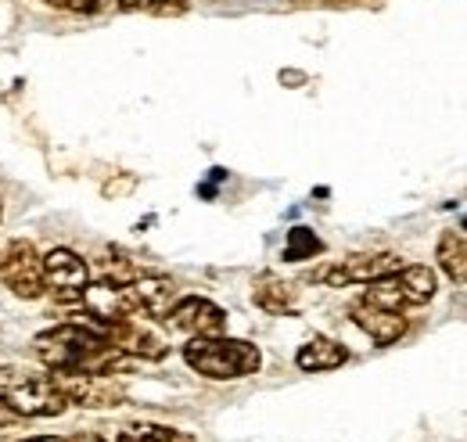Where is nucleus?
<instances>
[{"instance_id": "obj_3", "label": "nucleus", "mask_w": 467, "mask_h": 442, "mask_svg": "<svg viewBox=\"0 0 467 442\" xmlns=\"http://www.w3.org/2000/svg\"><path fill=\"white\" fill-rule=\"evenodd\" d=\"M403 270V259L392 256V252H359V256H349L342 263H327V267H317L309 280L313 284H327V288H346V284H370L378 277H389Z\"/></svg>"}, {"instance_id": "obj_7", "label": "nucleus", "mask_w": 467, "mask_h": 442, "mask_svg": "<svg viewBox=\"0 0 467 442\" xmlns=\"http://www.w3.org/2000/svg\"><path fill=\"white\" fill-rule=\"evenodd\" d=\"M166 321H170V328L191 334V338H213V334H223V328H227V313L216 302L198 299V295L173 302Z\"/></svg>"}, {"instance_id": "obj_1", "label": "nucleus", "mask_w": 467, "mask_h": 442, "mask_svg": "<svg viewBox=\"0 0 467 442\" xmlns=\"http://www.w3.org/2000/svg\"><path fill=\"white\" fill-rule=\"evenodd\" d=\"M183 360H187V367H194L198 374H205L213 382H234V378L255 374L263 363V353L252 342L213 334V338H191L183 345Z\"/></svg>"}, {"instance_id": "obj_13", "label": "nucleus", "mask_w": 467, "mask_h": 442, "mask_svg": "<svg viewBox=\"0 0 467 442\" xmlns=\"http://www.w3.org/2000/svg\"><path fill=\"white\" fill-rule=\"evenodd\" d=\"M255 306H263L266 313H288L292 310V288L285 280H274V277H263L252 291Z\"/></svg>"}, {"instance_id": "obj_9", "label": "nucleus", "mask_w": 467, "mask_h": 442, "mask_svg": "<svg viewBox=\"0 0 467 442\" xmlns=\"http://www.w3.org/2000/svg\"><path fill=\"white\" fill-rule=\"evenodd\" d=\"M130 299H133V310H137V313L166 317V313L173 310L176 284L170 277H137V280L130 284Z\"/></svg>"}, {"instance_id": "obj_20", "label": "nucleus", "mask_w": 467, "mask_h": 442, "mask_svg": "<svg viewBox=\"0 0 467 442\" xmlns=\"http://www.w3.org/2000/svg\"><path fill=\"white\" fill-rule=\"evenodd\" d=\"M26 442H65V439H55V436H47V439H26Z\"/></svg>"}, {"instance_id": "obj_18", "label": "nucleus", "mask_w": 467, "mask_h": 442, "mask_svg": "<svg viewBox=\"0 0 467 442\" xmlns=\"http://www.w3.org/2000/svg\"><path fill=\"white\" fill-rule=\"evenodd\" d=\"M15 421H18V414L0 399V428H4V425H15Z\"/></svg>"}, {"instance_id": "obj_2", "label": "nucleus", "mask_w": 467, "mask_h": 442, "mask_svg": "<svg viewBox=\"0 0 467 442\" xmlns=\"http://www.w3.org/2000/svg\"><path fill=\"white\" fill-rule=\"evenodd\" d=\"M0 399L18 417H58L68 406L51 374H29L22 367H0Z\"/></svg>"}, {"instance_id": "obj_14", "label": "nucleus", "mask_w": 467, "mask_h": 442, "mask_svg": "<svg viewBox=\"0 0 467 442\" xmlns=\"http://www.w3.org/2000/svg\"><path fill=\"white\" fill-rule=\"evenodd\" d=\"M363 302H370V306H378V310H392V313H400V310L407 306V302H403V291H400V284H396V274L370 280Z\"/></svg>"}, {"instance_id": "obj_10", "label": "nucleus", "mask_w": 467, "mask_h": 442, "mask_svg": "<svg viewBox=\"0 0 467 442\" xmlns=\"http://www.w3.org/2000/svg\"><path fill=\"white\" fill-rule=\"evenodd\" d=\"M349 360V353L338 345V342H331V338H309L302 349H298V356H295V363L302 367V371H335V367H342Z\"/></svg>"}, {"instance_id": "obj_15", "label": "nucleus", "mask_w": 467, "mask_h": 442, "mask_svg": "<svg viewBox=\"0 0 467 442\" xmlns=\"http://www.w3.org/2000/svg\"><path fill=\"white\" fill-rule=\"evenodd\" d=\"M324 252V241L309 230V226H292L288 230V245H285V259L288 263H298V259H313Z\"/></svg>"}, {"instance_id": "obj_16", "label": "nucleus", "mask_w": 467, "mask_h": 442, "mask_svg": "<svg viewBox=\"0 0 467 442\" xmlns=\"http://www.w3.org/2000/svg\"><path fill=\"white\" fill-rule=\"evenodd\" d=\"M116 442H191V436H183L176 428H162V425H133V428L119 432Z\"/></svg>"}, {"instance_id": "obj_5", "label": "nucleus", "mask_w": 467, "mask_h": 442, "mask_svg": "<svg viewBox=\"0 0 467 442\" xmlns=\"http://www.w3.org/2000/svg\"><path fill=\"white\" fill-rule=\"evenodd\" d=\"M65 403H79V406H119L126 399V392L109 378V374H87V371H55L51 374Z\"/></svg>"}, {"instance_id": "obj_11", "label": "nucleus", "mask_w": 467, "mask_h": 442, "mask_svg": "<svg viewBox=\"0 0 467 442\" xmlns=\"http://www.w3.org/2000/svg\"><path fill=\"white\" fill-rule=\"evenodd\" d=\"M396 284H400L407 306H424L435 295V270H428V267H403V270H396Z\"/></svg>"}, {"instance_id": "obj_8", "label": "nucleus", "mask_w": 467, "mask_h": 442, "mask_svg": "<svg viewBox=\"0 0 467 442\" xmlns=\"http://www.w3.org/2000/svg\"><path fill=\"white\" fill-rule=\"evenodd\" d=\"M352 324L363 328L378 345H396L403 334H407V317L392 313V310H378L370 302H359L352 306Z\"/></svg>"}, {"instance_id": "obj_17", "label": "nucleus", "mask_w": 467, "mask_h": 442, "mask_svg": "<svg viewBox=\"0 0 467 442\" xmlns=\"http://www.w3.org/2000/svg\"><path fill=\"white\" fill-rule=\"evenodd\" d=\"M51 7H61V11H79V15H94L98 11V0H47Z\"/></svg>"}, {"instance_id": "obj_12", "label": "nucleus", "mask_w": 467, "mask_h": 442, "mask_svg": "<svg viewBox=\"0 0 467 442\" xmlns=\"http://www.w3.org/2000/svg\"><path fill=\"white\" fill-rule=\"evenodd\" d=\"M439 267L453 284H467V241L461 234L446 230L439 237Z\"/></svg>"}, {"instance_id": "obj_4", "label": "nucleus", "mask_w": 467, "mask_h": 442, "mask_svg": "<svg viewBox=\"0 0 467 442\" xmlns=\"http://www.w3.org/2000/svg\"><path fill=\"white\" fill-rule=\"evenodd\" d=\"M90 284V270L87 263L68 252V248H55L47 259H44V291L61 302V306H72V302H83V291Z\"/></svg>"}, {"instance_id": "obj_6", "label": "nucleus", "mask_w": 467, "mask_h": 442, "mask_svg": "<svg viewBox=\"0 0 467 442\" xmlns=\"http://www.w3.org/2000/svg\"><path fill=\"white\" fill-rule=\"evenodd\" d=\"M4 284L18 295V299H40L44 295V259L36 256V248L29 241H15L0 263Z\"/></svg>"}, {"instance_id": "obj_19", "label": "nucleus", "mask_w": 467, "mask_h": 442, "mask_svg": "<svg viewBox=\"0 0 467 442\" xmlns=\"http://www.w3.org/2000/svg\"><path fill=\"white\" fill-rule=\"evenodd\" d=\"M65 442H105L101 436H76V439H65Z\"/></svg>"}]
</instances>
